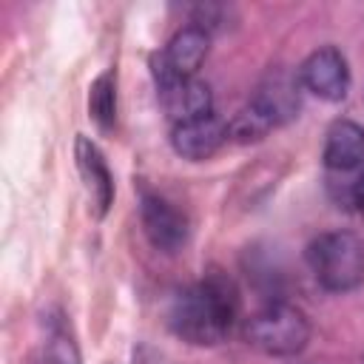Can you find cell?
I'll return each instance as SVG.
<instances>
[{
    "label": "cell",
    "mask_w": 364,
    "mask_h": 364,
    "mask_svg": "<svg viewBox=\"0 0 364 364\" xmlns=\"http://www.w3.org/2000/svg\"><path fill=\"white\" fill-rule=\"evenodd\" d=\"M296 74L301 88H307L313 97L324 102H341L350 91V68L336 46H321L310 51Z\"/></svg>",
    "instance_id": "obj_5"
},
{
    "label": "cell",
    "mask_w": 364,
    "mask_h": 364,
    "mask_svg": "<svg viewBox=\"0 0 364 364\" xmlns=\"http://www.w3.org/2000/svg\"><path fill=\"white\" fill-rule=\"evenodd\" d=\"M151 74H154V82H156L159 105H162V111L168 114V119L173 125L185 122V119L213 114V94H210L208 82H202L196 77H176L165 65L162 54L151 57Z\"/></svg>",
    "instance_id": "obj_4"
},
{
    "label": "cell",
    "mask_w": 364,
    "mask_h": 364,
    "mask_svg": "<svg viewBox=\"0 0 364 364\" xmlns=\"http://www.w3.org/2000/svg\"><path fill=\"white\" fill-rule=\"evenodd\" d=\"M139 219H142V230L148 242L162 253H176L188 242V233H191L188 216L173 202H168L165 196L154 191H142Z\"/></svg>",
    "instance_id": "obj_6"
},
{
    "label": "cell",
    "mask_w": 364,
    "mask_h": 364,
    "mask_svg": "<svg viewBox=\"0 0 364 364\" xmlns=\"http://www.w3.org/2000/svg\"><path fill=\"white\" fill-rule=\"evenodd\" d=\"M270 131H273V125H270L250 102L228 122V134H230V139H236V142H259V139H264Z\"/></svg>",
    "instance_id": "obj_14"
},
{
    "label": "cell",
    "mask_w": 364,
    "mask_h": 364,
    "mask_svg": "<svg viewBox=\"0 0 364 364\" xmlns=\"http://www.w3.org/2000/svg\"><path fill=\"white\" fill-rule=\"evenodd\" d=\"M239 313V293L219 270L182 287L168 304V327L188 344L213 347L228 338Z\"/></svg>",
    "instance_id": "obj_1"
},
{
    "label": "cell",
    "mask_w": 364,
    "mask_h": 364,
    "mask_svg": "<svg viewBox=\"0 0 364 364\" xmlns=\"http://www.w3.org/2000/svg\"><path fill=\"white\" fill-rule=\"evenodd\" d=\"M208 51H210V31L202 28L199 23H191V26H182L159 54L176 77H196Z\"/></svg>",
    "instance_id": "obj_11"
},
{
    "label": "cell",
    "mask_w": 364,
    "mask_h": 364,
    "mask_svg": "<svg viewBox=\"0 0 364 364\" xmlns=\"http://www.w3.org/2000/svg\"><path fill=\"white\" fill-rule=\"evenodd\" d=\"M333 179H344V182H333V188L338 191L336 193L338 202L344 208H353V210H358L364 216V165L355 173H350V176H333Z\"/></svg>",
    "instance_id": "obj_15"
},
{
    "label": "cell",
    "mask_w": 364,
    "mask_h": 364,
    "mask_svg": "<svg viewBox=\"0 0 364 364\" xmlns=\"http://www.w3.org/2000/svg\"><path fill=\"white\" fill-rule=\"evenodd\" d=\"M324 168L330 176H350L364 165V125L353 119H336L330 122L324 134V151H321Z\"/></svg>",
    "instance_id": "obj_9"
},
{
    "label": "cell",
    "mask_w": 364,
    "mask_h": 364,
    "mask_svg": "<svg viewBox=\"0 0 364 364\" xmlns=\"http://www.w3.org/2000/svg\"><path fill=\"white\" fill-rule=\"evenodd\" d=\"M228 139H230L228 122L219 119L216 114L185 119V122H176L171 128V145H173V151L182 159H191V162L210 159Z\"/></svg>",
    "instance_id": "obj_7"
},
{
    "label": "cell",
    "mask_w": 364,
    "mask_h": 364,
    "mask_svg": "<svg viewBox=\"0 0 364 364\" xmlns=\"http://www.w3.org/2000/svg\"><path fill=\"white\" fill-rule=\"evenodd\" d=\"M43 364H80V353L63 321H51L43 347Z\"/></svg>",
    "instance_id": "obj_13"
},
{
    "label": "cell",
    "mask_w": 364,
    "mask_h": 364,
    "mask_svg": "<svg viewBox=\"0 0 364 364\" xmlns=\"http://www.w3.org/2000/svg\"><path fill=\"white\" fill-rule=\"evenodd\" d=\"M74 159H77V168H80V176L91 193V202H94V213L97 216H105L111 202H114V176L108 171V162L102 156V151L88 139V136H77L74 142Z\"/></svg>",
    "instance_id": "obj_10"
},
{
    "label": "cell",
    "mask_w": 364,
    "mask_h": 364,
    "mask_svg": "<svg viewBox=\"0 0 364 364\" xmlns=\"http://www.w3.org/2000/svg\"><path fill=\"white\" fill-rule=\"evenodd\" d=\"M88 111L100 128H111L117 119V77L102 71L88 88Z\"/></svg>",
    "instance_id": "obj_12"
},
{
    "label": "cell",
    "mask_w": 364,
    "mask_h": 364,
    "mask_svg": "<svg viewBox=\"0 0 364 364\" xmlns=\"http://www.w3.org/2000/svg\"><path fill=\"white\" fill-rule=\"evenodd\" d=\"M299 74L293 77V74H287L284 68H276V71H270L262 82H259V88H256V94H253V100H250V105L276 128V125H284V122H290L296 114H299V105H301V100H299Z\"/></svg>",
    "instance_id": "obj_8"
},
{
    "label": "cell",
    "mask_w": 364,
    "mask_h": 364,
    "mask_svg": "<svg viewBox=\"0 0 364 364\" xmlns=\"http://www.w3.org/2000/svg\"><path fill=\"white\" fill-rule=\"evenodd\" d=\"M304 256L316 282L330 293H347L364 282V239L353 230L318 233Z\"/></svg>",
    "instance_id": "obj_2"
},
{
    "label": "cell",
    "mask_w": 364,
    "mask_h": 364,
    "mask_svg": "<svg viewBox=\"0 0 364 364\" xmlns=\"http://www.w3.org/2000/svg\"><path fill=\"white\" fill-rule=\"evenodd\" d=\"M242 338L247 341V347H253L264 355L287 358V355H296L307 347L310 321L296 304L273 301V304H267V307H262L245 318Z\"/></svg>",
    "instance_id": "obj_3"
}]
</instances>
